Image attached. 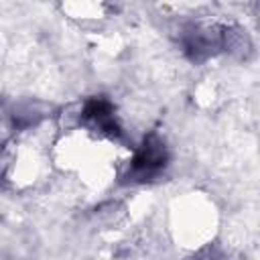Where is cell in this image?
I'll return each mask as SVG.
<instances>
[{
    "mask_svg": "<svg viewBox=\"0 0 260 260\" xmlns=\"http://www.w3.org/2000/svg\"><path fill=\"white\" fill-rule=\"evenodd\" d=\"M167 162L165 144L156 136H148L132 160V175L138 179L154 177Z\"/></svg>",
    "mask_w": 260,
    "mask_h": 260,
    "instance_id": "obj_1",
    "label": "cell"
}]
</instances>
